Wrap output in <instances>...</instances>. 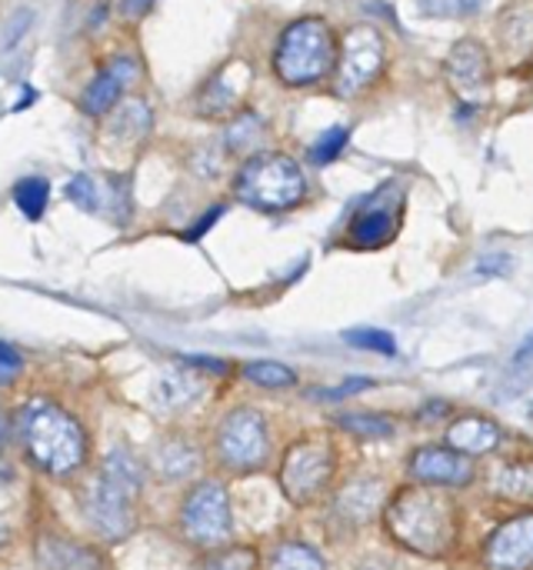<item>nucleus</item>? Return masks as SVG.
<instances>
[{
	"instance_id": "f257e3e1",
	"label": "nucleus",
	"mask_w": 533,
	"mask_h": 570,
	"mask_svg": "<svg viewBox=\"0 0 533 570\" xmlns=\"http://www.w3.org/2000/svg\"><path fill=\"white\" fill-rule=\"evenodd\" d=\"M384 528L404 551L437 561L457 548L461 508L441 488H431V484L404 488L387 498Z\"/></svg>"
},
{
	"instance_id": "f03ea898",
	"label": "nucleus",
	"mask_w": 533,
	"mask_h": 570,
	"mask_svg": "<svg viewBox=\"0 0 533 570\" xmlns=\"http://www.w3.org/2000/svg\"><path fill=\"white\" fill-rule=\"evenodd\" d=\"M144 484V468L127 448H113L90 491V524L103 538H124L134 528V504Z\"/></svg>"
},
{
	"instance_id": "7ed1b4c3",
	"label": "nucleus",
	"mask_w": 533,
	"mask_h": 570,
	"mask_svg": "<svg viewBox=\"0 0 533 570\" xmlns=\"http://www.w3.org/2000/svg\"><path fill=\"white\" fill-rule=\"evenodd\" d=\"M337 37L330 30L327 20L320 17H304L294 20L274 50V73L287 83V87H307L317 83L330 73V67L337 63Z\"/></svg>"
},
{
	"instance_id": "20e7f679",
	"label": "nucleus",
	"mask_w": 533,
	"mask_h": 570,
	"mask_svg": "<svg viewBox=\"0 0 533 570\" xmlns=\"http://www.w3.org/2000/svg\"><path fill=\"white\" fill-rule=\"evenodd\" d=\"M23 441L30 458L47 474H73L87 454L80 424L67 411L47 401H33L23 411Z\"/></svg>"
},
{
	"instance_id": "39448f33",
	"label": "nucleus",
	"mask_w": 533,
	"mask_h": 570,
	"mask_svg": "<svg viewBox=\"0 0 533 570\" xmlns=\"http://www.w3.org/2000/svg\"><path fill=\"white\" fill-rule=\"evenodd\" d=\"M234 190L247 207L274 214V210L297 207L307 194V180H304V170L290 157L257 154L240 167Z\"/></svg>"
},
{
	"instance_id": "423d86ee",
	"label": "nucleus",
	"mask_w": 533,
	"mask_h": 570,
	"mask_svg": "<svg viewBox=\"0 0 533 570\" xmlns=\"http://www.w3.org/2000/svg\"><path fill=\"white\" fill-rule=\"evenodd\" d=\"M337 471V454L327 438H304L297 441L280 464V488L287 501L294 504H310L317 501L327 484L334 481Z\"/></svg>"
},
{
	"instance_id": "0eeeda50",
	"label": "nucleus",
	"mask_w": 533,
	"mask_h": 570,
	"mask_svg": "<svg viewBox=\"0 0 533 570\" xmlns=\"http://www.w3.org/2000/svg\"><path fill=\"white\" fill-rule=\"evenodd\" d=\"M384 63H387V43L381 30L371 23L351 27L337 53V94L340 97L364 94L384 73Z\"/></svg>"
},
{
	"instance_id": "6e6552de",
	"label": "nucleus",
	"mask_w": 533,
	"mask_h": 570,
	"mask_svg": "<svg viewBox=\"0 0 533 570\" xmlns=\"http://www.w3.org/2000/svg\"><path fill=\"white\" fill-rule=\"evenodd\" d=\"M217 454L230 471H254L270 454V434L267 421L254 407H240L227 414V421L217 431Z\"/></svg>"
},
{
	"instance_id": "1a4fd4ad",
	"label": "nucleus",
	"mask_w": 533,
	"mask_h": 570,
	"mask_svg": "<svg viewBox=\"0 0 533 570\" xmlns=\"http://www.w3.org/2000/svg\"><path fill=\"white\" fill-rule=\"evenodd\" d=\"M180 528L194 544H204V548L224 544L234 531L230 501H227L224 484H217V481L197 484L180 508Z\"/></svg>"
},
{
	"instance_id": "9d476101",
	"label": "nucleus",
	"mask_w": 533,
	"mask_h": 570,
	"mask_svg": "<svg viewBox=\"0 0 533 570\" xmlns=\"http://www.w3.org/2000/svg\"><path fill=\"white\" fill-rule=\"evenodd\" d=\"M444 77L464 107H481L491 97V80H494L491 57H487L484 43L474 37L457 40L447 63H444Z\"/></svg>"
},
{
	"instance_id": "9b49d317",
	"label": "nucleus",
	"mask_w": 533,
	"mask_h": 570,
	"mask_svg": "<svg viewBox=\"0 0 533 570\" xmlns=\"http://www.w3.org/2000/svg\"><path fill=\"white\" fill-rule=\"evenodd\" d=\"M407 471L417 484H431V488H467L474 481V464L467 454L447 448H417L407 458Z\"/></svg>"
},
{
	"instance_id": "f8f14e48",
	"label": "nucleus",
	"mask_w": 533,
	"mask_h": 570,
	"mask_svg": "<svg viewBox=\"0 0 533 570\" xmlns=\"http://www.w3.org/2000/svg\"><path fill=\"white\" fill-rule=\"evenodd\" d=\"M487 570H533V514L504 521L484 544Z\"/></svg>"
},
{
	"instance_id": "ddd939ff",
	"label": "nucleus",
	"mask_w": 533,
	"mask_h": 570,
	"mask_svg": "<svg viewBox=\"0 0 533 570\" xmlns=\"http://www.w3.org/2000/svg\"><path fill=\"white\" fill-rule=\"evenodd\" d=\"M250 63L247 60H230V63H224L207 83H204V90H200V97H197V107H200V114L204 117H227L230 110H237L240 107V100H244V94H247V87H250Z\"/></svg>"
},
{
	"instance_id": "4468645a",
	"label": "nucleus",
	"mask_w": 533,
	"mask_h": 570,
	"mask_svg": "<svg viewBox=\"0 0 533 570\" xmlns=\"http://www.w3.org/2000/svg\"><path fill=\"white\" fill-rule=\"evenodd\" d=\"M137 73H140V67H137L134 57H113V60H110L107 67H100V70L93 73V80L87 83V90H83V97H80L83 114L103 117V114L124 97V90L137 80Z\"/></svg>"
},
{
	"instance_id": "2eb2a0df",
	"label": "nucleus",
	"mask_w": 533,
	"mask_h": 570,
	"mask_svg": "<svg viewBox=\"0 0 533 570\" xmlns=\"http://www.w3.org/2000/svg\"><path fill=\"white\" fill-rule=\"evenodd\" d=\"M504 441L501 428L491 421V417H481V414H464L457 417L451 428H447V444L467 458H481V454H491L497 451Z\"/></svg>"
},
{
	"instance_id": "dca6fc26",
	"label": "nucleus",
	"mask_w": 533,
	"mask_h": 570,
	"mask_svg": "<svg viewBox=\"0 0 533 570\" xmlns=\"http://www.w3.org/2000/svg\"><path fill=\"white\" fill-rule=\"evenodd\" d=\"M497 37H501V47L524 60L533 53V0H514L501 10L497 17Z\"/></svg>"
},
{
	"instance_id": "f3484780",
	"label": "nucleus",
	"mask_w": 533,
	"mask_h": 570,
	"mask_svg": "<svg viewBox=\"0 0 533 570\" xmlns=\"http://www.w3.org/2000/svg\"><path fill=\"white\" fill-rule=\"evenodd\" d=\"M204 391V381L194 374V371H164L157 381H154V391H150V404L164 414L170 411H184L187 404H194Z\"/></svg>"
},
{
	"instance_id": "a211bd4d",
	"label": "nucleus",
	"mask_w": 533,
	"mask_h": 570,
	"mask_svg": "<svg viewBox=\"0 0 533 570\" xmlns=\"http://www.w3.org/2000/svg\"><path fill=\"white\" fill-rule=\"evenodd\" d=\"M387 504L384 498V484L374 478H357L344 488V494L337 498V511L344 521L351 524H367L374 521V514Z\"/></svg>"
},
{
	"instance_id": "6ab92c4d",
	"label": "nucleus",
	"mask_w": 533,
	"mask_h": 570,
	"mask_svg": "<svg viewBox=\"0 0 533 570\" xmlns=\"http://www.w3.org/2000/svg\"><path fill=\"white\" fill-rule=\"evenodd\" d=\"M394 230H397V217L387 207H367V210L357 214V220L351 227V237L361 247H381V244H387L394 237Z\"/></svg>"
},
{
	"instance_id": "aec40b11",
	"label": "nucleus",
	"mask_w": 533,
	"mask_h": 570,
	"mask_svg": "<svg viewBox=\"0 0 533 570\" xmlns=\"http://www.w3.org/2000/svg\"><path fill=\"white\" fill-rule=\"evenodd\" d=\"M491 491L497 498H507V501L533 504V461H517V464L497 468L491 478Z\"/></svg>"
},
{
	"instance_id": "412c9836",
	"label": "nucleus",
	"mask_w": 533,
	"mask_h": 570,
	"mask_svg": "<svg viewBox=\"0 0 533 570\" xmlns=\"http://www.w3.org/2000/svg\"><path fill=\"white\" fill-rule=\"evenodd\" d=\"M337 424L357 438V441H387L397 434V424L387 414H374V411H354V414H340Z\"/></svg>"
},
{
	"instance_id": "4be33fe9",
	"label": "nucleus",
	"mask_w": 533,
	"mask_h": 570,
	"mask_svg": "<svg viewBox=\"0 0 533 570\" xmlns=\"http://www.w3.org/2000/svg\"><path fill=\"white\" fill-rule=\"evenodd\" d=\"M197 461L200 458H197V451L187 441H167L157 451V458H154V464H157V471L164 478H187V474L197 471Z\"/></svg>"
},
{
	"instance_id": "5701e85b",
	"label": "nucleus",
	"mask_w": 533,
	"mask_h": 570,
	"mask_svg": "<svg viewBox=\"0 0 533 570\" xmlns=\"http://www.w3.org/2000/svg\"><path fill=\"white\" fill-rule=\"evenodd\" d=\"M47 194H50V187H47L43 177H23V180L13 184V204H17V210H20L27 220H40V217H43V210H47Z\"/></svg>"
},
{
	"instance_id": "b1692460",
	"label": "nucleus",
	"mask_w": 533,
	"mask_h": 570,
	"mask_svg": "<svg viewBox=\"0 0 533 570\" xmlns=\"http://www.w3.org/2000/svg\"><path fill=\"white\" fill-rule=\"evenodd\" d=\"M267 570H327L324 558L307 548V544H280L270 558V568Z\"/></svg>"
},
{
	"instance_id": "393cba45",
	"label": "nucleus",
	"mask_w": 533,
	"mask_h": 570,
	"mask_svg": "<svg viewBox=\"0 0 533 570\" xmlns=\"http://www.w3.org/2000/svg\"><path fill=\"white\" fill-rule=\"evenodd\" d=\"M264 137V120L257 114H240L230 127H227V150L230 154H250Z\"/></svg>"
},
{
	"instance_id": "a878e982",
	"label": "nucleus",
	"mask_w": 533,
	"mask_h": 570,
	"mask_svg": "<svg viewBox=\"0 0 533 570\" xmlns=\"http://www.w3.org/2000/svg\"><path fill=\"white\" fill-rule=\"evenodd\" d=\"M244 377L254 381L257 387H270V391L297 384V374L287 364H280V361H254V364L244 367Z\"/></svg>"
},
{
	"instance_id": "bb28decb",
	"label": "nucleus",
	"mask_w": 533,
	"mask_h": 570,
	"mask_svg": "<svg viewBox=\"0 0 533 570\" xmlns=\"http://www.w3.org/2000/svg\"><path fill=\"white\" fill-rule=\"evenodd\" d=\"M63 194H67V200L70 204H77L80 210H87V214H97L100 207H103V200H100V184L90 177V174H77V177H70L67 180V187H63Z\"/></svg>"
},
{
	"instance_id": "cd10ccee",
	"label": "nucleus",
	"mask_w": 533,
	"mask_h": 570,
	"mask_svg": "<svg viewBox=\"0 0 533 570\" xmlns=\"http://www.w3.org/2000/svg\"><path fill=\"white\" fill-rule=\"evenodd\" d=\"M113 130H117V134L124 130V137L140 140V137L150 130V107H147L144 100H130V104H124V107H120V114H117Z\"/></svg>"
},
{
	"instance_id": "c85d7f7f",
	"label": "nucleus",
	"mask_w": 533,
	"mask_h": 570,
	"mask_svg": "<svg viewBox=\"0 0 533 570\" xmlns=\"http://www.w3.org/2000/svg\"><path fill=\"white\" fill-rule=\"evenodd\" d=\"M347 137H351L347 127H330V130H324V134L314 140V147H310V160H314V164H330V160H337L340 150L347 147Z\"/></svg>"
},
{
	"instance_id": "c756f323",
	"label": "nucleus",
	"mask_w": 533,
	"mask_h": 570,
	"mask_svg": "<svg viewBox=\"0 0 533 570\" xmlns=\"http://www.w3.org/2000/svg\"><path fill=\"white\" fill-rule=\"evenodd\" d=\"M347 344L361 347V351H377V354H397V341L387 331H374V327H357L344 334Z\"/></svg>"
},
{
	"instance_id": "7c9ffc66",
	"label": "nucleus",
	"mask_w": 533,
	"mask_h": 570,
	"mask_svg": "<svg viewBox=\"0 0 533 570\" xmlns=\"http://www.w3.org/2000/svg\"><path fill=\"white\" fill-rule=\"evenodd\" d=\"M417 7L427 17H447V20H454V17L477 13L484 7V0H417Z\"/></svg>"
},
{
	"instance_id": "2f4dec72",
	"label": "nucleus",
	"mask_w": 533,
	"mask_h": 570,
	"mask_svg": "<svg viewBox=\"0 0 533 570\" xmlns=\"http://www.w3.org/2000/svg\"><path fill=\"white\" fill-rule=\"evenodd\" d=\"M204 570H257V554L250 548H230V551H217Z\"/></svg>"
},
{
	"instance_id": "473e14b6",
	"label": "nucleus",
	"mask_w": 533,
	"mask_h": 570,
	"mask_svg": "<svg viewBox=\"0 0 533 570\" xmlns=\"http://www.w3.org/2000/svg\"><path fill=\"white\" fill-rule=\"evenodd\" d=\"M367 387H374V381H367V377H351V381H344L340 387H334V391H324L320 397H327V401H340V397H351V394H357V391H367Z\"/></svg>"
},
{
	"instance_id": "72a5a7b5",
	"label": "nucleus",
	"mask_w": 533,
	"mask_h": 570,
	"mask_svg": "<svg viewBox=\"0 0 533 570\" xmlns=\"http://www.w3.org/2000/svg\"><path fill=\"white\" fill-rule=\"evenodd\" d=\"M17 371H20V354H17L10 344H3V341H0V381L13 377Z\"/></svg>"
},
{
	"instance_id": "f704fd0d",
	"label": "nucleus",
	"mask_w": 533,
	"mask_h": 570,
	"mask_svg": "<svg viewBox=\"0 0 533 570\" xmlns=\"http://www.w3.org/2000/svg\"><path fill=\"white\" fill-rule=\"evenodd\" d=\"M220 214H224V207H214V210H207V217H204V220H197V224H194V227H190L184 237H187V240H197V237H204V234H207V227H210V224H217V217H220Z\"/></svg>"
},
{
	"instance_id": "c9c22d12",
	"label": "nucleus",
	"mask_w": 533,
	"mask_h": 570,
	"mask_svg": "<svg viewBox=\"0 0 533 570\" xmlns=\"http://www.w3.org/2000/svg\"><path fill=\"white\" fill-rule=\"evenodd\" d=\"M150 3H154V0H124V3H120V13L130 17V20H137L140 13L150 10Z\"/></svg>"
},
{
	"instance_id": "e433bc0d",
	"label": "nucleus",
	"mask_w": 533,
	"mask_h": 570,
	"mask_svg": "<svg viewBox=\"0 0 533 570\" xmlns=\"http://www.w3.org/2000/svg\"><path fill=\"white\" fill-rule=\"evenodd\" d=\"M364 570H397V568H391V564H381V561H377V564H367Z\"/></svg>"
},
{
	"instance_id": "4c0bfd02",
	"label": "nucleus",
	"mask_w": 533,
	"mask_h": 570,
	"mask_svg": "<svg viewBox=\"0 0 533 570\" xmlns=\"http://www.w3.org/2000/svg\"><path fill=\"white\" fill-rule=\"evenodd\" d=\"M7 541V524H3V518H0V544Z\"/></svg>"
}]
</instances>
